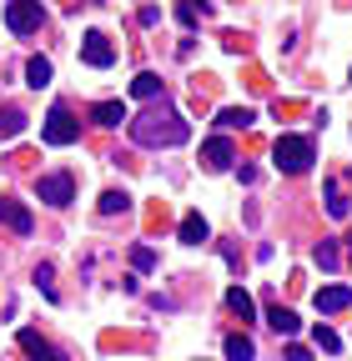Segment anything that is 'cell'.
Listing matches in <instances>:
<instances>
[{
	"mask_svg": "<svg viewBox=\"0 0 352 361\" xmlns=\"http://www.w3.org/2000/svg\"><path fill=\"white\" fill-rule=\"evenodd\" d=\"M192 135V126L176 116L171 106H161V111H146V116H136L131 121V141H141V146H182Z\"/></svg>",
	"mask_w": 352,
	"mask_h": 361,
	"instance_id": "6da1fadb",
	"label": "cell"
},
{
	"mask_svg": "<svg viewBox=\"0 0 352 361\" xmlns=\"http://www.w3.org/2000/svg\"><path fill=\"white\" fill-rule=\"evenodd\" d=\"M312 161H317V151H312V135H277V146H272V166H277V171L302 176Z\"/></svg>",
	"mask_w": 352,
	"mask_h": 361,
	"instance_id": "7a4b0ae2",
	"label": "cell"
},
{
	"mask_svg": "<svg viewBox=\"0 0 352 361\" xmlns=\"http://www.w3.org/2000/svg\"><path fill=\"white\" fill-rule=\"evenodd\" d=\"M40 141H46V146H76L81 141V121L56 101L51 116H46V126H40Z\"/></svg>",
	"mask_w": 352,
	"mask_h": 361,
	"instance_id": "3957f363",
	"label": "cell"
},
{
	"mask_svg": "<svg viewBox=\"0 0 352 361\" xmlns=\"http://www.w3.org/2000/svg\"><path fill=\"white\" fill-rule=\"evenodd\" d=\"M71 196H76L71 171H51V176H40V180H35V201H46V206H56V211H66Z\"/></svg>",
	"mask_w": 352,
	"mask_h": 361,
	"instance_id": "277c9868",
	"label": "cell"
},
{
	"mask_svg": "<svg viewBox=\"0 0 352 361\" xmlns=\"http://www.w3.org/2000/svg\"><path fill=\"white\" fill-rule=\"evenodd\" d=\"M6 25H11V35H30V30H40V25H46V11H40V0H11V6H6Z\"/></svg>",
	"mask_w": 352,
	"mask_h": 361,
	"instance_id": "5b68a950",
	"label": "cell"
},
{
	"mask_svg": "<svg viewBox=\"0 0 352 361\" xmlns=\"http://www.w3.org/2000/svg\"><path fill=\"white\" fill-rule=\"evenodd\" d=\"M81 61L91 66V71H106V66L116 61V45H111L101 30H86V35H81Z\"/></svg>",
	"mask_w": 352,
	"mask_h": 361,
	"instance_id": "8992f818",
	"label": "cell"
},
{
	"mask_svg": "<svg viewBox=\"0 0 352 361\" xmlns=\"http://www.w3.org/2000/svg\"><path fill=\"white\" fill-rule=\"evenodd\" d=\"M232 161H237V146L227 141V135H211V141L201 146V166L206 171H232Z\"/></svg>",
	"mask_w": 352,
	"mask_h": 361,
	"instance_id": "52a82bcc",
	"label": "cell"
},
{
	"mask_svg": "<svg viewBox=\"0 0 352 361\" xmlns=\"http://www.w3.org/2000/svg\"><path fill=\"white\" fill-rule=\"evenodd\" d=\"M20 351H25L30 361H66V351H61V346H51L40 331H20Z\"/></svg>",
	"mask_w": 352,
	"mask_h": 361,
	"instance_id": "ba28073f",
	"label": "cell"
},
{
	"mask_svg": "<svg viewBox=\"0 0 352 361\" xmlns=\"http://www.w3.org/2000/svg\"><path fill=\"white\" fill-rule=\"evenodd\" d=\"M0 221H6L16 236H30V231H35V216H30L20 201H6V196H0Z\"/></svg>",
	"mask_w": 352,
	"mask_h": 361,
	"instance_id": "9c48e42d",
	"label": "cell"
},
{
	"mask_svg": "<svg viewBox=\"0 0 352 361\" xmlns=\"http://www.w3.org/2000/svg\"><path fill=\"white\" fill-rule=\"evenodd\" d=\"M312 301H317V311L337 316V311H347V306H352V286H322Z\"/></svg>",
	"mask_w": 352,
	"mask_h": 361,
	"instance_id": "30bf717a",
	"label": "cell"
},
{
	"mask_svg": "<svg viewBox=\"0 0 352 361\" xmlns=\"http://www.w3.org/2000/svg\"><path fill=\"white\" fill-rule=\"evenodd\" d=\"M176 236H182L187 246H201V241L211 236V226L201 221V211H187V216H182V226H176Z\"/></svg>",
	"mask_w": 352,
	"mask_h": 361,
	"instance_id": "8fae6325",
	"label": "cell"
},
{
	"mask_svg": "<svg viewBox=\"0 0 352 361\" xmlns=\"http://www.w3.org/2000/svg\"><path fill=\"white\" fill-rule=\"evenodd\" d=\"M267 326H272L277 336H287V341H292V336L302 331V322H297V311H287V306H267Z\"/></svg>",
	"mask_w": 352,
	"mask_h": 361,
	"instance_id": "7c38bea8",
	"label": "cell"
},
{
	"mask_svg": "<svg viewBox=\"0 0 352 361\" xmlns=\"http://www.w3.org/2000/svg\"><path fill=\"white\" fill-rule=\"evenodd\" d=\"M252 121H257V111H252V106H227L222 116H216V126H222V130H247Z\"/></svg>",
	"mask_w": 352,
	"mask_h": 361,
	"instance_id": "4fadbf2b",
	"label": "cell"
},
{
	"mask_svg": "<svg viewBox=\"0 0 352 361\" xmlns=\"http://www.w3.org/2000/svg\"><path fill=\"white\" fill-rule=\"evenodd\" d=\"M227 361H257V341L247 331H232L227 336Z\"/></svg>",
	"mask_w": 352,
	"mask_h": 361,
	"instance_id": "5bb4252c",
	"label": "cell"
},
{
	"mask_svg": "<svg viewBox=\"0 0 352 361\" xmlns=\"http://www.w3.org/2000/svg\"><path fill=\"white\" fill-rule=\"evenodd\" d=\"M347 206H352V201H347V191H342V176H332V180H327V216H332V221H342V216H347Z\"/></svg>",
	"mask_w": 352,
	"mask_h": 361,
	"instance_id": "9a60e30c",
	"label": "cell"
},
{
	"mask_svg": "<svg viewBox=\"0 0 352 361\" xmlns=\"http://www.w3.org/2000/svg\"><path fill=\"white\" fill-rule=\"evenodd\" d=\"M131 96H136V101H156L161 96V75L156 71H141L136 80H131Z\"/></svg>",
	"mask_w": 352,
	"mask_h": 361,
	"instance_id": "2e32d148",
	"label": "cell"
},
{
	"mask_svg": "<svg viewBox=\"0 0 352 361\" xmlns=\"http://www.w3.org/2000/svg\"><path fill=\"white\" fill-rule=\"evenodd\" d=\"M25 85H35V90L51 85V61H46V56H30V61H25Z\"/></svg>",
	"mask_w": 352,
	"mask_h": 361,
	"instance_id": "e0dca14e",
	"label": "cell"
},
{
	"mask_svg": "<svg viewBox=\"0 0 352 361\" xmlns=\"http://www.w3.org/2000/svg\"><path fill=\"white\" fill-rule=\"evenodd\" d=\"M91 121L111 130V126H121V121H126V106H121V101H101V106H91Z\"/></svg>",
	"mask_w": 352,
	"mask_h": 361,
	"instance_id": "ac0fdd59",
	"label": "cell"
},
{
	"mask_svg": "<svg viewBox=\"0 0 352 361\" xmlns=\"http://www.w3.org/2000/svg\"><path fill=\"white\" fill-rule=\"evenodd\" d=\"M20 130H25V111L6 106V111H0V141H16Z\"/></svg>",
	"mask_w": 352,
	"mask_h": 361,
	"instance_id": "d6986e66",
	"label": "cell"
},
{
	"mask_svg": "<svg viewBox=\"0 0 352 361\" xmlns=\"http://www.w3.org/2000/svg\"><path fill=\"white\" fill-rule=\"evenodd\" d=\"M227 311H232V316H242V322H252V316H257V306H252V296H247L242 286H232V291H227Z\"/></svg>",
	"mask_w": 352,
	"mask_h": 361,
	"instance_id": "ffe728a7",
	"label": "cell"
},
{
	"mask_svg": "<svg viewBox=\"0 0 352 361\" xmlns=\"http://www.w3.org/2000/svg\"><path fill=\"white\" fill-rule=\"evenodd\" d=\"M312 261H317L322 271H337V266H342V251H337V241H322V246L312 251Z\"/></svg>",
	"mask_w": 352,
	"mask_h": 361,
	"instance_id": "44dd1931",
	"label": "cell"
},
{
	"mask_svg": "<svg viewBox=\"0 0 352 361\" xmlns=\"http://www.w3.org/2000/svg\"><path fill=\"white\" fill-rule=\"evenodd\" d=\"M206 11H211V6H196V0H182V6H176V20H182L187 30H196V20H201Z\"/></svg>",
	"mask_w": 352,
	"mask_h": 361,
	"instance_id": "7402d4cb",
	"label": "cell"
},
{
	"mask_svg": "<svg viewBox=\"0 0 352 361\" xmlns=\"http://www.w3.org/2000/svg\"><path fill=\"white\" fill-rule=\"evenodd\" d=\"M126 206H131L126 191H101V216H116V211H126Z\"/></svg>",
	"mask_w": 352,
	"mask_h": 361,
	"instance_id": "603a6c76",
	"label": "cell"
},
{
	"mask_svg": "<svg viewBox=\"0 0 352 361\" xmlns=\"http://www.w3.org/2000/svg\"><path fill=\"white\" fill-rule=\"evenodd\" d=\"M35 286L46 291V301H56V271L51 266H35Z\"/></svg>",
	"mask_w": 352,
	"mask_h": 361,
	"instance_id": "cb8c5ba5",
	"label": "cell"
},
{
	"mask_svg": "<svg viewBox=\"0 0 352 361\" xmlns=\"http://www.w3.org/2000/svg\"><path fill=\"white\" fill-rule=\"evenodd\" d=\"M131 266H136V271H151V266H156V251H151V246H136V251H131Z\"/></svg>",
	"mask_w": 352,
	"mask_h": 361,
	"instance_id": "d4e9b609",
	"label": "cell"
},
{
	"mask_svg": "<svg viewBox=\"0 0 352 361\" xmlns=\"http://www.w3.org/2000/svg\"><path fill=\"white\" fill-rule=\"evenodd\" d=\"M312 341H317L322 351H337V346H342V341H337V331H327V326H317V331H312Z\"/></svg>",
	"mask_w": 352,
	"mask_h": 361,
	"instance_id": "484cf974",
	"label": "cell"
},
{
	"mask_svg": "<svg viewBox=\"0 0 352 361\" xmlns=\"http://www.w3.org/2000/svg\"><path fill=\"white\" fill-rule=\"evenodd\" d=\"M282 361H312V351H307V346H297V341H292V346L282 351Z\"/></svg>",
	"mask_w": 352,
	"mask_h": 361,
	"instance_id": "4316f807",
	"label": "cell"
},
{
	"mask_svg": "<svg viewBox=\"0 0 352 361\" xmlns=\"http://www.w3.org/2000/svg\"><path fill=\"white\" fill-rule=\"evenodd\" d=\"M347 246H352V236H347Z\"/></svg>",
	"mask_w": 352,
	"mask_h": 361,
	"instance_id": "83f0119b",
	"label": "cell"
}]
</instances>
